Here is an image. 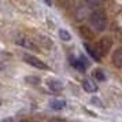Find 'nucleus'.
Segmentation results:
<instances>
[{"label":"nucleus","mask_w":122,"mask_h":122,"mask_svg":"<svg viewBox=\"0 0 122 122\" xmlns=\"http://www.w3.org/2000/svg\"><path fill=\"white\" fill-rule=\"evenodd\" d=\"M89 22L91 26L97 30V32H103L107 26V17H106V12L103 10H96L91 14L89 17Z\"/></svg>","instance_id":"1"},{"label":"nucleus","mask_w":122,"mask_h":122,"mask_svg":"<svg viewBox=\"0 0 122 122\" xmlns=\"http://www.w3.org/2000/svg\"><path fill=\"white\" fill-rule=\"evenodd\" d=\"M23 61L26 62L28 65H30V66H33V67H36V69H40V70H47L48 69V66L45 65L43 61H40L39 58H36V56H33V55H23Z\"/></svg>","instance_id":"2"},{"label":"nucleus","mask_w":122,"mask_h":122,"mask_svg":"<svg viewBox=\"0 0 122 122\" xmlns=\"http://www.w3.org/2000/svg\"><path fill=\"white\" fill-rule=\"evenodd\" d=\"M111 45H112L111 39H108V37H103V39L99 41V44H97V52H99L100 55H106V54H108V51L111 50Z\"/></svg>","instance_id":"3"},{"label":"nucleus","mask_w":122,"mask_h":122,"mask_svg":"<svg viewBox=\"0 0 122 122\" xmlns=\"http://www.w3.org/2000/svg\"><path fill=\"white\" fill-rule=\"evenodd\" d=\"M15 43L18 45H21V47H26V48H30V50H36V45L26 36H23V34H19L18 37H15Z\"/></svg>","instance_id":"4"},{"label":"nucleus","mask_w":122,"mask_h":122,"mask_svg":"<svg viewBox=\"0 0 122 122\" xmlns=\"http://www.w3.org/2000/svg\"><path fill=\"white\" fill-rule=\"evenodd\" d=\"M82 86L84 89L86 91V92H89V93H95V92H97V84L95 82L92 78H85L82 82Z\"/></svg>","instance_id":"5"},{"label":"nucleus","mask_w":122,"mask_h":122,"mask_svg":"<svg viewBox=\"0 0 122 122\" xmlns=\"http://www.w3.org/2000/svg\"><path fill=\"white\" fill-rule=\"evenodd\" d=\"M91 7L86 4V6H84L81 7V8H78V11H77V18L78 19H84V18H88L91 17Z\"/></svg>","instance_id":"6"},{"label":"nucleus","mask_w":122,"mask_h":122,"mask_svg":"<svg viewBox=\"0 0 122 122\" xmlns=\"http://www.w3.org/2000/svg\"><path fill=\"white\" fill-rule=\"evenodd\" d=\"M112 63L118 69L122 67V48H119V50H117L114 52V55H112Z\"/></svg>","instance_id":"7"},{"label":"nucleus","mask_w":122,"mask_h":122,"mask_svg":"<svg viewBox=\"0 0 122 122\" xmlns=\"http://www.w3.org/2000/svg\"><path fill=\"white\" fill-rule=\"evenodd\" d=\"M48 86L54 92H61L62 89H63V84L61 81H58V80H50L48 81Z\"/></svg>","instance_id":"8"},{"label":"nucleus","mask_w":122,"mask_h":122,"mask_svg":"<svg viewBox=\"0 0 122 122\" xmlns=\"http://www.w3.org/2000/svg\"><path fill=\"white\" fill-rule=\"evenodd\" d=\"M50 107L52 108V110L59 111V110H62V108L66 107V102H65V100H51Z\"/></svg>","instance_id":"9"},{"label":"nucleus","mask_w":122,"mask_h":122,"mask_svg":"<svg viewBox=\"0 0 122 122\" xmlns=\"http://www.w3.org/2000/svg\"><path fill=\"white\" fill-rule=\"evenodd\" d=\"M80 33H81V36H82L84 39H93V33H92V30L89 29V26H80Z\"/></svg>","instance_id":"10"},{"label":"nucleus","mask_w":122,"mask_h":122,"mask_svg":"<svg viewBox=\"0 0 122 122\" xmlns=\"http://www.w3.org/2000/svg\"><path fill=\"white\" fill-rule=\"evenodd\" d=\"M84 45H85V50H86V52L89 54V56H92L95 61H100V58H102V56H100V54L97 52V51L93 50L89 44H84Z\"/></svg>","instance_id":"11"},{"label":"nucleus","mask_w":122,"mask_h":122,"mask_svg":"<svg viewBox=\"0 0 122 122\" xmlns=\"http://www.w3.org/2000/svg\"><path fill=\"white\" fill-rule=\"evenodd\" d=\"M93 77L96 78V80H99V81H106V80H107L104 71H103L102 69H96V70H95L93 71Z\"/></svg>","instance_id":"12"},{"label":"nucleus","mask_w":122,"mask_h":122,"mask_svg":"<svg viewBox=\"0 0 122 122\" xmlns=\"http://www.w3.org/2000/svg\"><path fill=\"white\" fill-rule=\"evenodd\" d=\"M59 37H61L63 41H70V40H71V34L69 33L67 30H65V29H61V30H59Z\"/></svg>","instance_id":"13"},{"label":"nucleus","mask_w":122,"mask_h":122,"mask_svg":"<svg viewBox=\"0 0 122 122\" xmlns=\"http://www.w3.org/2000/svg\"><path fill=\"white\" fill-rule=\"evenodd\" d=\"M104 0H86V4H88L91 8H95V7H99L100 4H103Z\"/></svg>","instance_id":"14"},{"label":"nucleus","mask_w":122,"mask_h":122,"mask_svg":"<svg viewBox=\"0 0 122 122\" xmlns=\"http://www.w3.org/2000/svg\"><path fill=\"white\" fill-rule=\"evenodd\" d=\"M92 103H93V104H96V106H99V107H102V102H99V99H97V97H93V99H92Z\"/></svg>","instance_id":"15"},{"label":"nucleus","mask_w":122,"mask_h":122,"mask_svg":"<svg viewBox=\"0 0 122 122\" xmlns=\"http://www.w3.org/2000/svg\"><path fill=\"white\" fill-rule=\"evenodd\" d=\"M50 122H65L63 119H59V118H52Z\"/></svg>","instance_id":"16"},{"label":"nucleus","mask_w":122,"mask_h":122,"mask_svg":"<svg viewBox=\"0 0 122 122\" xmlns=\"http://www.w3.org/2000/svg\"><path fill=\"white\" fill-rule=\"evenodd\" d=\"M44 1L48 4V6H51V4H52V1H51V0H44Z\"/></svg>","instance_id":"17"},{"label":"nucleus","mask_w":122,"mask_h":122,"mask_svg":"<svg viewBox=\"0 0 122 122\" xmlns=\"http://www.w3.org/2000/svg\"><path fill=\"white\" fill-rule=\"evenodd\" d=\"M4 122H12L11 118H7V119H4Z\"/></svg>","instance_id":"18"},{"label":"nucleus","mask_w":122,"mask_h":122,"mask_svg":"<svg viewBox=\"0 0 122 122\" xmlns=\"http://www.w3.org/2000/svg\"><path fill=\"white\" fill-rule=\"evenodd\" d=\"M22 122H26V121H22Z\"/></svg>","instance_id":"19"},{"label":"nucleus","mask_w":122,"mask_h":122,"mask_svg":"<svg viewBox=\"0 0 122 122\" xmlns=\"http://www.w3.org/2000/svg\"><path fill=\"white\" fill-rule=\"evenodd\" d=\"M0 104H1V102H0Z\"/></svg>","instance_id":"20"}]
</instances>
